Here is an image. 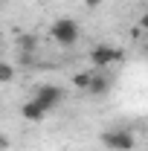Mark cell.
Returning <instances> with one entry per match:
<instances>
[{
    "instance_id": "cell-1",
    "label": "cell",
    "mask_w": 148,
    "mask_h": 151,
    "mask_svg": "<svg viewBox=\"0 0 148 151\" xmlns=\"http://www.w3.org/2000/svg\"><path fill=\"white\" fill-rule=\"evenodd\" d=\"M50 35H52V41L58 47H75V41L81 38V29H78V23L73 18H58L50 26Z\"/></svg>"
},
{
    "instance_id": "cell-2",
    "label": "cell",
    "mask_w": 148,
    "mask_h": 151,
    "mask_svg": "<svg viewBox=\"0 0 148 151\" xmlns=\"http://www.w3.org/2000/svg\"><path fill=\"white\" fill-rule=\"evenodd\" d=\"M102 145L111 151H134L137 137H134L131 128H111V131L102 134Z\"/></svg>"
},
{
    "instance_id": "cell-3",
    "label": "cell",
    "mask_w": 148,
    "mask_h": 151,
    "mask_svg": "<svg viewBox=\"0 0 148 151\" xmlns=\"http://www.w3.org/2000/svg\"><path fill=\"white\" fill-rule=\"evenodd\" d=\"M32 99H35L38 105H41L44 111L50 113L52 108H58V105L64 102V90H61L58 84H38V87H35V96H32Z\"/></svg>"
},
{
    "instance_id": "cell-4",
    "label": "cell",
    "mask_w": 148,
    "mask_h": 151,
    "mask_svg": "<svg viewBox=\"0 0 148 151\" xmlns=\"http://www.w3.org/2000/svg\"><path fill=\"white\" fill-rule=\"evenodd\" d=\"M113 50H116V47H111V44H96V47L90 50V64L96 67V70L111 67L113 64Z\"/></svg>"
},
{
    "instance_id": "cell-5",
    "label": "cell",
    "mask_w": 148,
    "mask_h": 151,
    "mask_svg": "<svg viewBox=\"0 0 148 151\" xmlns=\"http://www.w3.org/2000/svg\"><path fill=\"white\" fill-rule=\"evenodd\" d=\"M108 90H111V76H105V73H99V70H93L90 84H87V96H93V99H102Z\"/></svg>"
},
{
    "instance_id": "cell-6",
    "label": "cell",
    "mask_w": 148,
    "mask_h": 151,
    "mask_svg": "<svg viewBox=\"0 0 148 151\" xmlns=\"http://www.w3.org/2000/svg\"><path fill=\"white\" fill-rule=\"evenodd\" d=\"M20 116H23L26 122H44V119H47V111L38 105L35 99H26V102L20 105Z\"/></svg>"
},
{
    "instance_id": "cell-7",
    "label": "cell",
    "mask_w": 148,
    "mask_h": 151,
    "mask_svg": "<svg viewBox=\"0 0 148 151\" xmlns=\"http://www.w3.org/2000/svg\"><path fill=\"white\" fill-rule=\"evenodd\" d=\"M15 44H18L20 52H29V55H32L38 50V35H32V32H18V35H15Z\"/></svg>"
},
{
    "instance_id": "cell-8",
    "label": "cell",
    "mask_w": 148,
    "mask_h": 151,
    "mask_svg": "<svg viewBox=\"0 0 148 151\" xmlns=\"http://www.w3.org/2000/svg\"><path fill=\"white\" fill-rule=\"evenodd\" d=\"M90 76H93V70H78V73H73V87H78V90H87V84H90Z\"/></svg>"
},
{
    "instance_id": "cell-9",
    "label": "cell",
    "mask_w": 148,
    "mask_h": 151,
    "mask_svg": "<svg viewBox=\"0 0 148 151\" xmlns=\"http://www.w3.org/2000/svg\"><path fill=\"white\" fill-rule=\"evenodd\" d=\"M15 78V64H9V61H0V84H9Z\"/></svg>"
},
{
    "instance_id": "cell-10",
    "label": "cell",
    "mask_w": 148,
    "mask_h": 151,
    "mask_svg": "<svg viewBox=\"0 0 148 151\" xmlns=\"http://www.w3.org/2000/svg\"><path fill=\"white\" fill-rule=\"evenodd\" d=\"M122 61H125V50L116 47V50H113V64H122Z\"/></svg>"
},
{
    "instance_id": "cell-11",
    "label": "cell",
    "mask_w": 148,
    "mask_h": 151,
    "mask_svg": "<svg viewBox=\"0 0 148 151\" xmlns=\"http://www.w3.org/2000/svg\"><path fill=\"white\" fill-rule=\"evenodd\" d=\"M139 29H142V32H148V9L139 15Z\"/></svg>"
},
{
    "instance_id": "cell-12",
    "label": "cell",
    "mask_w": 148,
    "mask_h": 151,
    "mask_svg": "<svg viewBox=\"0 0 148 151\" xmlns=\"http://www.w3.org/2000/svg\"><path fill=\"white\" fill-rule=\"evenodd\" d=\"M9 148V137H6V134H0V151H6Z\"/></svg>"
},
{
    "instance_id": "cell-13",
    "label": "cell",
    "mask_w": 148,
    "mask_h": 151,
    "mask_svg": "<svg viewBox=\"0 0 148 151\" xmlns=\"http://www.w3.org/2000/svg\"><path fill=\"white\" fill-rule=\"evenodd\" d=\"M84 6H87V9H99V6H102V0H84Z\"/></svg>"
}]
</instances>
